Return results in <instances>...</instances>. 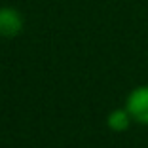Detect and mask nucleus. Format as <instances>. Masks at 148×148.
<instances>
[{"instance_id":"obj_1","label":"nucleus","mask_w":148,"mask_h":148,"mask_svg":"<svg viewBox=\"0 0 148 148\" xmlns=\"http://www.w3.org/2000/svg\"><path fill=\"white\" fill-rule=\"evenodd\" d=\"M125 108L135 123L148 125V84H143V86H137L131 89L125 99Z\"/></svg>"},{"instance_id":"obj_2","label":"nucleus","mask_w":148,"mask_h":148,"mask_svg":"<svg viewBox=\"0 0 148 148\" xmlns=\"http://www.w3.org/2000/svg\"><path fill=\"white\" fill-rule=\"evenodd\" d=\"M25 19L23 13L13 6L0 8V38H15L23 32Z\"/></svg>"},{"instance_id":"obj_3","label":"nucleus","mask_w":148,"mask_h":148,"mask_svg":"<svg viewBox=\"0 0 148 148\" xmlns=\"http://www.w3.org/2000/svg\"><path fill=\"white\" fill-rule=\"evenodd\" d=\"M131 123H133V118L127 112L125 106H123V108H114L112 112L106 116V125H108V129H112L114 133H123V131H127L131 127Z\"/></svg>"}]
</instances>
